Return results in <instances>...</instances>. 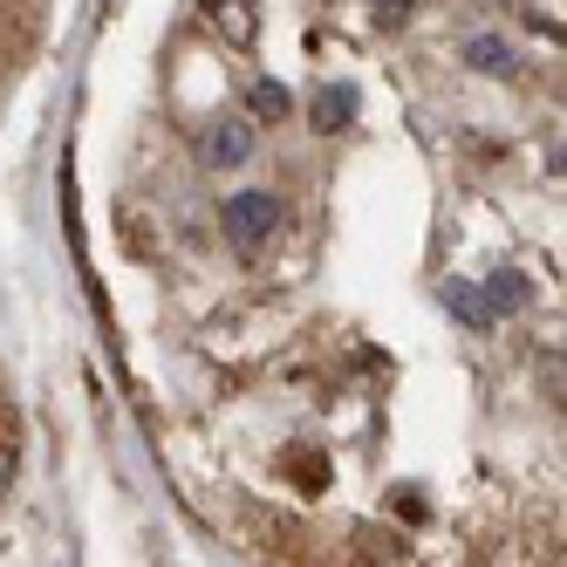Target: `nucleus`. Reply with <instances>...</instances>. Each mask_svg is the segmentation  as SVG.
<instances>
[{"instance_id": "nucleus-10", "label": "nucleus", "mask_w": 567, "mask_h": 567, "mask_svg": "<svg viewBox=\"0 0 567 567\" xmlns=\"http://www.w3.org/2000/svg\"><path fill=\"white\" fill-rule=\"evenodd\" d=\"M411 14V0H377V21H403Z\"/></svg>"}, {"instance_id": "nucleus-3", "label": "nucleus", "mask_w": 567, "mask_h": 567, "mask_svg": "<svg viewBox=\"0 0 567 567\" xmlns=\"http://www.w3.org/2000/svg\"><path fill=\"white\" fill-rule=\"evenodd\" d=\"M349 116H355V90L336 83V90H321V96H315V116H308V124H315V131H342Z\"/></svg>"}, {"instance_id": "nucleus-4", "label": "nucleus", "mask_w": 567, "mask_h": 567, "mask_svg": "<svg viewBox=\"0 0 567 567\" xmlns=\"http://www.w3.org/2000/svg\"><path fill=\"white\" fill-rule=\"evenodd\" d=\"M213 28L226 34V42L247 49L254 42V8H247V0H213Z\"/></svg>"}, {"instance_id": "nucleus-8", "label": "nucleus", "mask_w": 567, "mask_h": 567, "mask_svg": "<svg viewBox=\"0 0 567 567\" xmlns=\"http://www.w3.org/2000/svg\"><path fill=\"white\" fill-rule=\"evenodd\" d=\"M8 485H14V437L0 431V499H8Z\"/></svg>"}, {"instance_id": "nucleus-1", "label": "nucleus", "mask_w": 567, "mask_h": 567, "mask_svg": "<svg viewBox=\"0 0 567 567\" xmlns=\"http://www.w3.org/2000/svg\"><path fill=\"white\" fill-rule=\"evenodd\" d=\"M280 226V206L267 192H239V198H226V233H233V247H260V239Z\"/></svg>"}, {"instance_id": "nucleus-7", "label": "nucleus", "mask_w": 567, "mask_h": 567, "mask_svg": "<svg viewBox=\"0 0 567 567\" xmlns=\"http://www.w3.org/2000/svg\"><path fill=\"white\" fill-rule=\"evenodd\" d=\"M254 110H260V116H288V110H295V96L280 90V83H260V90H254Z\"/></svg>"}, {"instance_id": "nucleus-6", "label": "nucleus", "mask_w": 567, "mask_h": 567, "mask_svg": "<svg viewBox=\"0 0 567 567\" xmlns=\"http://www.w3.org/2000/svg\"><path fill=\"white\" fill-rule=\"evenodd\" d=\"M478 295H485V315H513V308L526 301V288H519V280H513V274H499V280H485V288H478Z\"/></svg>"}, {"instance_id": "nucleus-9", "label": "nucleus", "mask_w": 567, "mask_h": 567, "mask_svg": "<svg viewBox=\"0 0 567 567\" xmlns=\"http://www.w3.org/2000/svg\"><path fill=\"white\" fill-rule=\"evenodd\" d=\"M472 62H478V69H506V49H499V42H478Z\"/></svg>"}, {"instance_id": "nucleus-5", "label": "nucleus", "mask_w": 567, "mask_h": 567, "mask_svg": "<svg viewBox=\"0 0 567 567\" xmlns=\"http://www.w3.org/2000/svg\"><path fill=\"white\" fill-rule=\"evenodd\" d=\"M444 308H452L465 329H485V321H493V315H485V295L472 288V280H452V288H444Z\"/></svg>"}, {"instance_id": "nucleus-2", "label": "nucleus", "mask_w": 567, "mask_h": 567, "mask_svg": "<svg viewBox=\"0 0 567 567\" xmlns=\"http://www.w3.org/2000/svg\"><path fill=\"white\" fill-rule=\"evenodd\" d=\"M247 151H254V124H247V116H226V124H213V137H206V157H213V165H247Z\"/></svg>"}]
</instances>
